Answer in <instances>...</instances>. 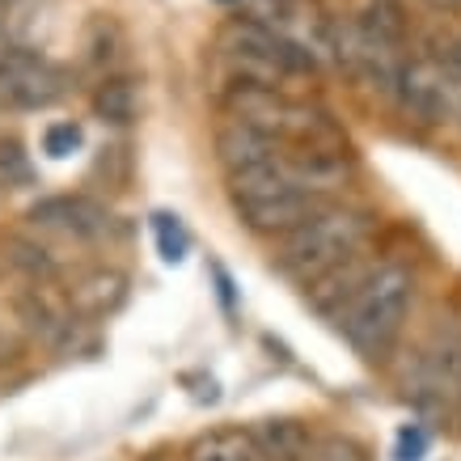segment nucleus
I'll use <instances>...</instances> for the list:
<instances>
[{
	"label": "nucleus",
	"mask_w": 461,
	"mask_h": 461,
	"mask_svg": "<svg viewBox=\"0 0 461 461\" xmlns=\"http://www.w3.org/2000/svg\"><path fill=\"white\" fill-rule=\"evenodd\" d=\"M94 114L111 127L136 123V114H140V89H136V81H127V77H106V81L94 89Z\"/></svg>",
	"instance_id": "obj_12"
},
{
	"label": "nucleus",
	"mask_w": 461,
	"mask_h": 461,
	"mask_svg": "<svg viewBox=\"0 0 461 461\" xmlns=\"http://www.w3.org/2000/svg\"><path fill=\"white\" fill-rule=\"evenodd\" d=\"M30 221L42 224V229L72 233V238H98L102 229L111 224V216H106L102 203H94V199H85V195H51L30 208Z\"/></svg>",
	"instance_id": "obj_8"
},
{
	"label": "nucleus",
	"mask_w": 461,
	"mask_h": 461,
	"mask_svg": "<svg viewBox=\"0 0 461 461\" xmlns=\"http://www.w3.org/2000/svg\"><path fill=\"white\" fill-rule=\"evenodd\" d=\"M398 102H402L406 114H415L420 123H445L448 111H453V89H448V77L428 59H415L406 64L402 77H398Z\"/></svg>",
	"instance_id": "obj_6"
},
{
	"label": "nucleus",
	"mask_w": 461,
	"mask_h": 461,
	"mask_svg": "<svg viewBox=\"0 0 461 461\" xmlns=\"http://www.w3.org/2000/svg\"><path fill=\"white\" fill-rule=\"evenodd\" d=\"M221 5H238V0H221Z\"/></svg>",
	"instance_id": "obj_26"
},
{
	"label": "nucleus",
	"mask_w": 461,
	"mask_h": 461,
	"mask_svg": "<svg viewBox=\"0 0 461 461\" xmlns=\"http://www.w3.org/2000/svg\"><path fill=\"white\" fill-rule=\"evenodd\" d=\"M250 436L263 461H309L313 457V432H309L301 420H288V415H271V420L250 423Z\"/></svg>",
	"instance_id": "obj_10"
},
{
	"label": "nucleus",
	"mask_w": 461,
	"mask_h": 461,
	"mask_svg": "<svg viewBox=\"0 0 461 461\" xmlns=\"http://www.w3.org/2000/svg\"><path fill=\"white\" fill-rule=\"evenodd\" d=\"M368 238V216L360 208H321L309 224H301L296 233L280 241L276 250V271L296 284H318L321 276H330L335 267L356 258Z\"/></svg>",
	"instance_id": "obj_1"
},
{
	"label": "nucleus",
	"mask_w": 461,
	"mask_h": 461,
	"mask_svg": "<svg viewBox=\"0 0 461 461\" xmlns=\"http://www.w3.org/2000/svg\"><path fill=\"white\" fill-rule=\"evenodd\" d=\"M373 271H377V267L364 263L360 254H356V258H348V263L335 267L330 276H321L318 284H309V309H313V313H321V318H335L339 321L343 313H348L351 301L360 296L364 284L373 280Z\"/></svg>",
	"instance_id": "obj_9"
},
{
	"label": "nucleus",
	"mask_w": 461,
	"mask_h": 461,
	"mask_svg": "<svg viewBox=\"0 0 461 461\" xmlns=\"http://www.w3.org/2000/svg\"><path fill=\"white\" fill-rule=\"evenodd\" d=\"M186 461H263L250 428H216L186 448Z\"/></svg>",
	"instance_id": "obj_11"
},
{
	"label": "nucleus",
	"mask_w": 461,
	"mask_h": 461,
	"mask_svg": "<svg viewBox=\"0 0 461 461\" xmlns=\"http://www.w3.org/2000/svg\"><path fill=\"white\" fill-rule=\"evenodd\" d=\"M415 301V280L411 271L398 263L377 267L373 280L360 288V296L348 305V313L339 318V330L364 360H381L390 356V348L402 335V321Z\"/></svg>",
	"instance_id": "obj_3"
},
{
	"label": "nucleus",
	"mask_w": 461,
	"mask_h": 461,
	"mask_svg": "<svg viewBox=\"0 0 461 461\" xmlns=\"http://www.w3.org/2000/svg\"><path fill=\"white\" fill-rule=\"evenodd\" d=\"M5 22H9V14H0V51H5Z\"/></svg>",
	"instance_id": "obj_25"
},
{
	"label": "nucleus",
	"mask_w": 461,
	"mask_h": 461,
	"mask_svg": "<svg viewBox=\"0 0 461 461\" xmlns=\"http://www.w3.org/2000/svg\"><path fill=\"white\" fill-rule=\"evenodd\" d=\"M229 199H233V212L241 216L246 229H254V233H280V238H288L301 224H309L321 208H330L326 195L305 191L301 182H293V174L284 169V157L271 161V166H258L250 174L229 178Z\"/></svg>",
	"instance_id": "obj_2"
},
{
	"label": "nucleus",
	"mask_w": 461,
	"mask_h": 461,
	"mask_svg": "<svg viewBox=\"0 0 461 461\" xmlns=\"http://www.w3.org/2000/svg\"><path fill=\"white\" fill-rule=\"evenodd\" d=\"M34 182L30 153L17 140H0V191H22Z\"/></svg>",
	"instance_id": "obj_16"
},
{
	"label": "nucleus",
	"mask_w": 461,
	"mask_h": 461,
	"mask_svg": "<svg viewBox=\"0 0 461 461\" xmlns=\"http://www.w3.org/2000/svg\"><path fill=\"white\" fill-rule=\"evenodd\" d=\"M309 461H364V448L356 440H348V436H326V440L313 445Z\"/></svg>",
	"instance_id": "obj_20"
},
{
	"label": "nucleus",
	"mask_w": 461,
	"mask_h": 461,
	"mask_svg": "<svg viewBox=\"0 0 461 461\" xmlns=\"http://www.w3.org/2000/svg\"><path fill=\"white\" fill-rule=\"evenodd\" d=\"M423 448H428V436H423L420 428H415V432H411V428L398 432V461H420Z\"/></svg>",
	"instance_id": "obj_21"
},
{
	"label": "nucleus",
	"mask_w": 461,
	"mask_h": 461,
	"mask_svg": "<svg viewBox=\"0 0 461 461\" xmlns=\"http://www.w3.org/2000/svg\"><path fill=\"white\" fill-rule=\"evenodd\" d=\"M212 276H216V284H221V301H224V309H233V280H229V271H224L221 263H212Z\"/></svg>",
	"instance_id": "obj_22"
},
{
	"label": "nucleus",
	"mask_w": 461,
	"mask_h": 461,
	"mask_svg": "<svg viewBox=\"0 0 461 461\" xmlns=\"http://www.w3.org/2000/svg\"><path fill=\"white\" fill-rule=\"evenodd\" d=\"M5 263L14 267V271H22V276H26L34 288H51V280L59 276L56 258L42 250L39 241L17 238V233H9V238H5Z\"/></svg>",
	"instance_id": "obj_14"
},
{
	"label": "nucleus",
	"mask_w": 461,
	"mask_h": 461,
	"mask_svg": "<svg viewBox=\"0 0 461 461\" xmlns=\"http://www.w3.org/2000/svg\"><path fill=\"white\" fill-rule=\"evenodd\" d=\"M216 161H221L229 178H238V174H250L258 166L280 161V140L258 131L246 119H229V123L216 127Z\"/></svg>",
	"instance_id": "obj_7"
},
{
	"label": "nucleus",
	"mask_w": 461,
	"mask_h": 461,
	"mask_svg": "<svg viewBox=\"0 0 461 461\" xmlns=\"http://www.w3.org/2000/svg\"><path fill=\"white\" fill-rule=\"evenodd\" d=\"M448 68H453V72H457V77H461V39L457 42H448Z\"/></svg>",
	"instance_id": "obj_23"
},
{
	"label": "nucleus",
	"mask_w": 461,
	"mask_h": 461,
	"mask_svg": "<svg viewBox=\"0 0 461 461\" xmlns=\"http://www.w3.org/2000/svg\"><path fill=\"white\" fill-rule=\"evenodd\" d=\"M119 42H123V34H119V26H114L111 17H94V22H89L85 51H89L94 64H111V59L119 56Z\"/></svg>",
	"instance_id": "obj_18"
},
{
	"label": "nucleus",
	"mask_w": 461,
	"mask_h": 461,
	"mask_svg": "<svg viewBox=\"0 0 461 461\" xmlns=\"http://www.w3.org/2000/svg\"><path fill=\"white\" fill-rule=\"evenodd\" d=\"M153 229H157V246H161V258L166 263H182L186 250H191V233L182 229L178 216H169V212H157L153 216Z\"/></svg>",
	"instance_id": "obj_17"
},
{
	"label": "nucleus",
	"mask_w": 461,
	"mask_h": 461,
	"mask_svg": "<svg viewBox=\"0 0 461 461\" xmlns=\"http://www.w3.org/2000/svg\"><path fill=\"white\" fill-rule=\"evenodd\" d=\"M68 72L39 56L34 47H5L0 51V111H47L64 98Z\"/></svg>",
	"instance_id": "obj_4"
},
{
	"label": "nucleus",
	"mask_w": 461,
	"mask_h": 461,
	"mask_svg": "<svg viewBox=\"0 0 461 461\" xmlns=\"http://www.w3.org/2000/svg\"><path fill=\"white\" fill-rule=\"evenodd\" d=\"M436 9H461V0H432Z\"/></svg>",
	"instance_id": "obj_24"
},
{
	"label": "nucleus",
	"mask_w": 461,
	"mask_h": 461,
	"mask_svg": "<svg viewBox=\"0 0 461 461\" xmlns=\"http://www.w3.org/2000/svg\"><path fill=\"white\" fill-rule=\"evenodd\" d=\"M406 393L415 398V406H432L445 411L453 398H461V339L440 335L436 343L420 351L415 377H406Z\"/></svg>",
	"instance_id": "obj_5"
},
{
	"label": "nucleus",
	"mask_w": 461,
	"mask_h": 461,
	"mask_svg": "<svg viewBox=\"0 0 461 461\" xmlns=\"http://www.w3.org/2000/svg\"><path fill=\"white\" fill-rule=\"evenodd\" d=\"M123 288H127L123 271L102 267V271H94L89 280H81L72 288V305L81 309V313H89V318H102V313H111V309L123 301Z\"/></svg>",
	"instance_id": "obj_13"
},
{
	"label": "nucleus",
	"mask_w": 461,
	"mask_h": 461,
	"mask_svg": "<svg viewBox=\"0 0 461 461\" xmlns=\"http://www.w3.org/2000/svg\"><path fill=\"white\" fill-rule=\"evenodd\" d=\"M360 26L373 34L377 42H385V47H398L406 34V22H402V5L398 0H373L368 9H364Z\"/></svg>",
	"instance_id": "obj_15"
},
{
	"label": "nucleus",
	"mask_w": 461,
	"mask_h": 461,
	"mask_svg": "<svg viewBox=\"0 0 461 461\" xmlns=\"http://www.w3.org/2000/svg\"><path fill=\"white\" fill-rule=\"evenodd\" d=\"M85 144V131L81 123H51L47 131H42V153L56 157V161H64V157H72L77 149Z\"/></svg>",
	"instance_id": "obj_19"
}]
</instances>
